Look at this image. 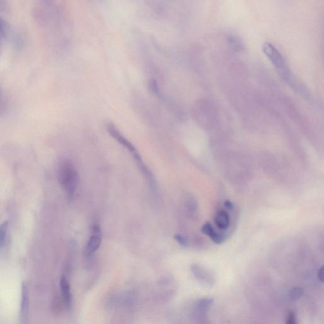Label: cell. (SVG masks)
<instances>
[{"mask_svg": "<svg viewBox=\"0 0 324 324\" xmlns=\"http://www.w3.org/2000/svg\"><path fill=\"white\" fill-rule=\"evenodd\" d=\"M59 180L69 198H72L78 185V173L71 161L63 162L59 171Z\"/></svg>", "mask_w": 324, "mask_h": 324, "instance_id": "1", "label": "cell"}, {"mask_svg": "<svg viewBox=\"0 0 324 324\" xmlns=\"http://www.w3.org/2000/svg\"><path fill=\"white\" fill-rule=\"evenodd\" d=\"M106 130L112 138L116 139L118 143L121 144L122 146L125 147V148L130 152L139 166L143 164L140 154L139 153L135 146H134L125 136H123V134L121 133V131L117 129V127L115 126L114 124H107Z\"/></svg>", "mask_w": 324, "mask_h": 324, "instance_id": "2", "label": "cell"}, {"mask_svg": "<svg viewBox=\"0 0 324 324\" xmlns=\"http://www.w3.org/2000/svg\"><path fill=\"white\" fill-rule=\"evenodd\" d=\"M191 269L194 277L200 283L206 286H212L213 285L215 281H214L213 277L207 271L204 270L203 268L198 265H193L192 266Z\"/></svg>", "mask_w": 324, "mask_h": 324, "instance_id": "3", "label": "cell"}, {"mask_svg": "<svg viewBox=\"0 0 324 324\" xmlns=\"http://www.w3.org/2000/svg\"><path fill=\"white\" fill-rule=\"evenodd\" d=\"M101 241V234H91L86 246L87 255H90L95 253L100 247Z\"/></svg>", "mask_w": 324, "mask_h": 324, "instance_id": "4", "label": "cell"}, {"mask_svg": "<svg viewBox=\"0 0 324 324\" xmlns=\"http://www.w3.org/2000/svg\"><path fill=\"white\" fill-rule=\"evenodd\" d=\"M214 222L215 225L222 230H226L230 226V218L226 211H218L214 218Z\"/></svg>", "mask_w": 324, "mask_h": 324, "instance_id": "5", "label": "cell"}, {"mask_svg": "<svg viewBox=\"0 0 324 324\" xmlns=\"http://www.w3.org/2000/svg\"><path fill=\"white\" fill-rule=\"evenodd\" d=\"M61 287L62 296H63L64 302L67 308L71 307L72 303V295L71 292V288L69 282L66 278H62L61 281Z\"/></svg>", "mask_w": 324, "mask_h": 324, "instance_id": "6", "label": "cell"}, {"mask_svg": "<svg viewBox=\"0 0 324 324\" xmlns=\"http://www.w3.org/2000/svg\"><path fill=\"white\" fill-rule=\"evenodd\" d=\"M213 303L212 298H205L201 299L196 304L197 310L201 313H205L211 308Z\"/></svg>", "mask_w": 324, "mask_h": 324, "instance_id": "7", "label": "cell"}, {"mask_svg": "<svg viewBox=\"0 0 324 324\" xmlns=\"http://www.w3.org/2000/svg\"><path fill=\"white\" fill-rule=\"evenodd\" d=\"M7 229H8V221H4L0 226V246H3L6 242Z\"/></svg>", "mask_w": 324, "mask_h": 324, "instance_id": "8", "label": "cell"}, {"mask_svg": "<svg viewBox=\"0 0 324 324\" xmlns=\"http://www.w3.org/2000/svg\"><path fill=\"white\" fill-rule=\"evenodd\" d=\"M303 295V290L302 288L299 287L293 288L290 291V297L291 300L296 301L299 300Z\"/></svg>", "mask_w": 324, "mask_h": 324, "instance_id": "9", "label": "cell"}, {"mask_svg": "<svg viewBox=\"0 0 324 324\" xmlns=\"http://www.w3.org/2000/svg\"><path fill=\"white\" fill-rule=\"evenodd\" d=\"M201 231L202 233L210 237V238L215 233V231L214 230L212 225H211L210 223H206L204 224V225L201 227Z\"/></svg>", "mask_w": 324, "mask_h": 324, "instance_id": "10", "label": "cell"}, {"mask_svg": "<svg viewBox=\"0 0 324 324\" xmlns=\"http://www.w3.org/2000/svg\"><path fill=\"white\" fill-rule=\"evenodd\" d=\"M229 41H230L231 46H234V48L240 49L243 47L240 40L238 39V37L231 36L229 37Z\"/></svg>", "mask_w": 324, "mask_h": 324, "instance_id": "11", "label": "cell"}, {"mask_svg": "<svg viewBox=\"0 0 324 324\" xmlns=\"http://www.w3.org/2000/svg\"><path fill=\"white\" fill-rule=\"evenodd\" d=\"M286 324H297L296 316L293 311H290L286 318Z\"/></svg>", "mask_w": 324, "mask_h": 324, "instance_id": "12", "label": "cell"}, {"mask_svg": "<svg viewBox=\"0 0 324 324\" xmlns=\"http://www.w3.org/2000/svg\"><path fill=\"white\" fill-rule=\"evenodd\" d=\"M174 239L181 246H185L188 245V242H187L186 238L181 234H175Z\"/></svg>", "mask_w": 324, "mask_h": 324, "instance_id": "13", "label": "cell"}, {"mask_svg": "<svg viewBox=\"0 0 324 324\" xmlns=\"http://www.w3.org/2000/svg\"><path fill=\"white\" fill-rule=\"evenodd\" d=\"M318 278L321 283H323L324 280V270L323 266H321L318 271Z\"/></svg>", "mask_w": 324, "mask_h": 324, "instance_id": "14", "label": "cell"}, {"mask_svg": "<svg viewBox=\"0 0 324 324\" xmlns=\"http://www.w3.org/2000/svg\"><path fill=\"white\" fill-rule=\"evenodd\" d=\"M224 205L229 210H233L234 209V204L231 201L226 200L224 201Z\"/></svg>", "mask_w": 324, "mask_h": 324, "instance_id": "15", "label": "cell"}]
</instances>
